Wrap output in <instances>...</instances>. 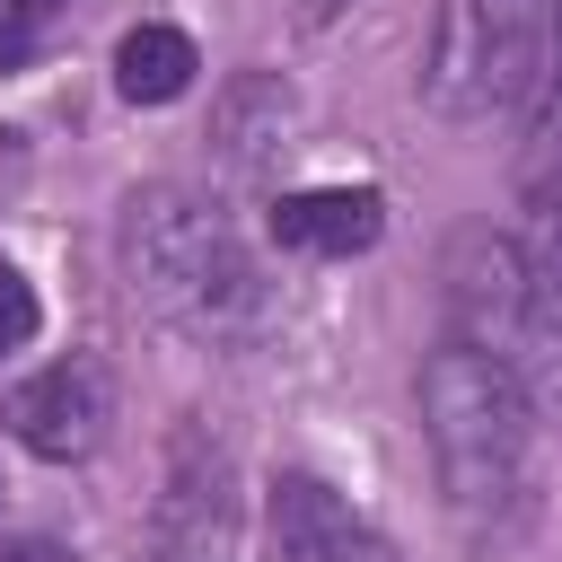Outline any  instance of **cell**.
Listing matches in <instances>:
<instances>
[{
	"mask_svg": "<svg viewBox=\"0 0 562 562\" xmlns=\"http://www.w3.org/2000/svg\"><path fill=\"white\" fill-rule=\"evenodd\" d=\"M0 422H9V439H18L26 457L79 465V457H97L105 430H114V369H105L97 351L44 360L35 378H18V386L0 395Z\"/></svg>",
	"mask_w": 562,
	"mask_h": 562,
	"instance_id": "5",
	"label": "cell"
},
{
	"mask_svg": "<svg viewBox=\"0 0 562 562\" xmlns=\"http://www.w3.org/2000/svg\"><path fill=\"white\" fill-rule=\"evenodd\" d=\"M114 255H123L132 299L193 342H246L272 316V290H263L237 220L193 184H140L123 202Z\"/></svg>",
	"mask_w": 562,
	"mask_h": 562,
	"instance_id": "2",
	"label": "cell"
},
{
	"mask_svg": "<svg viewBox=\"0 0 562 562\" xmlns=\"http://www.w3.org/2000/svg\"><path fill=\"white\" fill-rule=\"evenodd\" d=\"M439 281H448L457 342L501 360L509 386L527 395V413L544 430H562V281H544L536 255L518 237H501V228H465L448 246Z\"/></svg>",
	"mask_w": 562,
	"mask_h": 562,
	"instance_id": "3",
	"label": "cell"
},
{
	"mask_svg": "<svg viewBox=\"0 0 562 562\" xmlns=\"http://www.w3.org/2000/svg\"><path fill=\"white\" fill-rule=\"evenodd\" d=\"M263 228L290 255H369L386 228V202L369 184H299V193H272Z\"/></svg>",
	"mask_w": 562,
	"mask_h": 562,
	"instance_id": "8",
	"label": "cell"
},
{
	"mask_svg": "<svg viewBox=\"0 0 562 562\" xmlns=\"http://www.w3.org/2000/svg\"><path fill=\"white\" fill-rule=\"evenodd\" d=\"M70 0H0V70H26Z\"/></svg>",
	"mask_w": 562,
	"mask_h": 562,
	"instance_id": "11",
	"label": "cell"
},
{
	"mask_svg": "<svg viewBox=\"0 0 562 562\" xmlns=\"http://www.w3.org/2000/svg\"><path fill=\"white\" fill-rule=\"evenodd\" d=\"M527 255H536V272L544 281H562V140L544 132V149H536V167H527V237H518Z\"/></svg>",
	"mask_w": 562,
	"mask_h": 562,
	"instance_id": "10",
	"label": "cell"
},
{
	"mask_svg": "<svg viewBox=\"0 0 562 562\" xmlns=\"http://www.w3.org/2000/svg\"><path fill=\"white\" fill-rule=\"evenodd\" d=\"M553 70H562V0H553Z\"/></svg>",
	"mask_w": 562,
	"mask_h": 562,
	"instance_id": "14",
	"label": "cell"
},
{
	"mask_svg": "<svg viewBox=\"0 0 562 562\" xmlns=\"http://www.w3.org/2000/svg\"><path fill=\"white\" fill-rule=\"evenodd\" d=\"M0 562H79V553H70L61 536H9V544H0Z\"/></svg>",
	"mask_w": 562,
	"mask_h": 562,
	"instance_id": "13",
	"label": "cell"
},
{
	"mask_svg": "<svg viewBox=\"0 0 562 562\" xmlns=\"http://www.w3.org/2000/svg\"><path fill=\"white\" fill-rule=\"evenodd\" d=\"M544 44H553V0H439L413 97L439 123H501L544 97L553 70Z\"/></svg>",
	"mask_w": 562,
	"mask_h": 562,
	"instance_id": "4",
	"label": "cell"
},
{
	"mask_svg": "<svg viewBox=\"0 0 562 562\" xmlns=\"http://www.w3.org/2000/svg\"><path fill=\"white\" fill-rule=\"evenodd\" d=\"M263 536H272V562H395V544L316 474H272Z\"/></svg>",
	"mask_w": 562,
	"mask_h": 562,
	"instance_id": "6",
	"label": "cell"
},
{
	"mask_svg": "<svg viewBox=\"0 0 562 562\" xmlns=\"http://www.w3.org/2000/svg\"><path fill=\"white\" fill-rule=\"evenodd\" d=\"M193 79H202V53H193V35L167 26V18L132 26V35L114 44V88H123L132 105H176Z\"/></svg>",
	"mask_w": 562,
	"mask_h": 562,
	"instance_id": "9",
	"label": "cell"
},
{
	"mask_svg": "<svg viewBox=\"0 0 562 562\" xmlns=\"http://www.w3.org/2000/svg\"><path fill=\"white\" fill-rule=\"evenodd\" d=\"M422 439L439 465V501L474 553H501L536 527V413L509 386V369L457 334L422 360Z\"/></svg>",
	"mask_w": 562,
	"mask_h": 562,
	"instance_id": "1",
	"label": "cell"
},
{
	"mask_svg": "<svg viewBox=\"0 0 562 562\" xmlns=\"http://www.w3.org/2000/svg\"><path fill=\"white\" fill-rule=\"evenodd\" d=\"M35 334H44V299H35V281H26L18 263H0V360L26 351Z\"/></svg>",
	"mask_w": 562,
	"mask_h": 562,
	"instance_id": "12",
	"label": "cell"
},
{
	"mask_svg": "<svg viewBox=\"0 0 562 562\" xmlns=\"http://www.w3.org/2000/svg\"><path fill=\"white\" fill-rule=\"evenodd\" d=\"M290 140H299V97H290V79L237 70V79L220 88V105H211V149H220L237 176H272V167L290 158Z\"/></svg>",
	"mask_w": 562,
	"mask_h": 562,
	"instance_id": "7",
	"label": "cell"
}]
</instances>
